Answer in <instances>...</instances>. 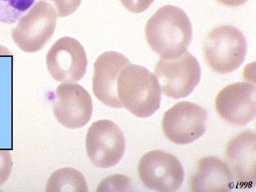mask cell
Returning a JSON list of instances; mask_svg holds the SVG:
<instances>
[{
    "label": "cell",
    "mask_w": 256,
    "mask_h": 192,
    "mask_svg": "<svg viewBox=\"0 0 256 192\" xmlns=\"http://www.w3.org/2000/svg\"><path fill=\"white\" fill-rule=\"evenodd\" d=\"M146 36L156 54L162 58H175L186 52L191 44L192 23L184 10L166 5L148 20Z\"/></svg>",
    "instance_id": "obj_1"
},
{
    "label": "cell",
    "mask_w": 256,
    "mask_h": 192,
    "mask_svg": "<svg viewBox=\"0 0 256 192\" xmlns=\"http://www.w3.org/2000/svg\"><path fill=\"white\" fill-rule=\"evenodd\" d=\"M117 92L122 108L138 118L150 117L160 108L159 84L146 67L126 65L118 78Z\"/></svg>",
    "instance_id": "obj_2"
},
{
    "label": "cell",
    "mask_w": 256,
    "mask_h": 192,
    "mask_svg": "<svg viewBox=\"0 0 256 192\" xmlns=\"http://www.w3.org/2000/svg\"><path fill=\"white\" fill-rule=\"evenodd\" d=\"M246 53V38L233 26L215 28L205 40L204 55L208 67L216 73L229 74L236 70Z\"/></svg>",
    "instance_id": "obj_3"
},
{
    "label": "cell",
    "mask_w": 256,
    "mask_h": 192,
    "mask_svg": "<svg viewBox=\"0 0 256 192\" xmlns=\"http://www.w3.org/2000/svg\"><path fill=\"white\" fill-rule=\"evenodd\" d=\"M58 18L53 5L45 0L36 2L12 31L14 43L26 53L42 50L53 36Z\"/></svg>",
    "instance_id": "obj_4"
},
{
    "label": "cell",
    "mask_w": 256,
    "mask_h": 192,
    "mask_svg": "<svg viewBox=\"0 0 256 192\" xmlns=\"http://www.w3.org/2000/svg\"><path fill=\"white\" fill-rule=\"evenodd\" d=\"M201 68L190 52L175 58H161L154 68V75L164 95L172 98L188 97L201 78Z\"/></svg>",
    "instance_id": "obj_5"
},
{
    "label": "cell",
    "mask_w": 256,
    "mask_h": 192,
    "mask_svg": "<svg viewBox=\"0 0 256 192\" xmlns=\"http://www.w3.org/2000/svg\"><path fill=\"white\" fill-rule=\"evenodd\" d=\"M89 159L98 168H110L120 161L126 151L124 133L112 121L101 120L89 128L86 139Z\"/></svg>",
    "instance_id": "obj_6"
},
{
    "label": "cell",
    "mask_w": 256,
    "mask_h": 192,
    "mask_svg": "<svg viewBox=\"0 0 256 192\" xmlns=\"http://www.w3.org/2000/svg\"><path fill=\"white\" fill-rule=\"evenodd\" d=\"M138 173L144 186L162 192L178 191L184 176L182 165L176 156L158 150L142 156Z\"/></svg>",
    "instance_id": "obj_7"
},
{
    "label": "cell",
    "mask_w": 256,
    "mask_h": 192,
    "mask_svg": "<svg viewBox=\"0 0 256 192\" xmlns=\"http://www.w3.org/2000/svg\"><path fill=\"white\" fill-rule=\"evenodd\" d=\"M208 114L197 104L182 101L165 112L163 132L168 139L178 144L193 142L202 137L206 130Z\"/></svg>",
    "instance_id": "obj_8"
},
{
    "label": "cell",
    "mask_w": 256,
    "mask_h": 192,
    "mask_svg": "<svg viewBox=\"0 0 256 192\" xmlns=\"http://www.w3.org/2000/svg\"><path fill=\"white\" fill-rule=\"evenodd\" d=\"M46 62L50 76L56 82H78L86 73V54L82 44L72 37L57 40L47 53Z\"/></svg>",
    "instance_id": "obj_9"
},
{
    "label": "cell",
    "mask_w": 256,
    "mask_h": 192,
    "mask_svg": "<svg viewBox=\"0 0 256 192\" xmlns=\"http://www.w3.org/2000/svg\"><path fill=\"white\" fill-rule=\"evenodd\" d=\"M53 111L56 119L64 127L68 129L84 127L92 118V96L79 84L63 82L54 96Z\"/></svg>",
    "instance_id": "obj_10"
},
{
    "label": "cell",
    "mask_w": 256,
    "mask_h": 192,
    "mask_svg": "<svg viewBox=\"0 0 256 192\" xmlns=\"http://www.w3.org/2000/svg\"><path fill=\"white\" fill-rule=\"evenodd\" d=\"M215 108L220 118L229 124H248L256 116L255 84L239 82L227 86L217 95Z\"/></svg>",
    "instance_id": "obj_11"
},
{
    "label": "cell",
    "mask_w": 256,
    "mask_h": 192,
    "mask_svg": "<svg viewBox=\"0 0 256 192\" xmlns=\"http://www.w3.org/2000/svg\"><path fill=\"white\" fill-rule=\"evenodd\" d=\"M225 158L237 188L256 186V134L254 131H244L232 138L226 149Z\"/></svg>",
    "instance_id": "obj_12"
},
{
    "label": "cell",
    "mask_w": 256,
    "mask_h": 192,
    "mask_svg": "<svg viewBox=\"0 0 256 192\" xmlns=\"http://www.w3.org/2000/svg\"><path fill=\"white\" fill-rule=\"evenodd\" d=\"M130 63L129 60L118 52H105L94 63L92 92L104 105L121 108L117 92L118 78L121 70Z\"/></svg>",
    "instance_id": "obj_13"
},
{
    "label": "cell",
    "mask_w": 256,
    "mask_h": 192,
    "mask_svg": "<svg viewBox=\"0 0 256 192\" xmlns=\"http://www.w3.org/2000/svg\"><path fill=\"white\" fill-rule=\"evenodd\" d=\"M192 192H229L234 188L233 175L226 163L214 156L202 158L190 180Z\"/></svg>",
    "instance_id": "obj_14"
},
{
    "label": "cell",
    "mask_w": 256,
    "mask_h": 192,
    "mask_svg": "<svg viewBox=\"0 0 256 192\" xmlns=\"http://www.w3.org/2000/svg\"><path fill=\"white\" fill-rule=\"evenodd\" d=\"M46 190L48 192H86L88 191V186L80 172L74 168H65L56 170L50 175Z\"/></svg>",
    "instance_id": "obj_15"
},
{
    "label": "cell",
    "mask_w": 256,
    "mask_h": 192,
    "mask_svg": "<svg viewBox=\"0 0 256 192\" xmlns=\"http://www.w3.org/2000/svg\"><path fill=\"white\" fill-rule=\"evenodd\" d=\"M35 0H0V22L16 23L34 4Z\"/></svg>",
    "instance_id": "obj_16"
},
{
    "label": "cell",
    "mask_w": 256,
    "mask_h": 192,
    "mask_svg": "<svg viewBox=\"0 0 256 192\" xmlns=\"http://www.w3.org/2000/svg\"><path fill=\"white\" fill-rule=\"evenodd\" d=\"M12 170V158L8 150H0V186L9 178Z\"/></svg>",
    "instance_id": "obj_17"
},
{
    "label": "cell",
    "mask_w": 256,
    "mask_h": 192,
    "mask_svg": "<svg viewBox=\"0 0 256 192\" xmlns=\"http://www.w3.org/2000/svg\"><path fill=\"white\" fill-rule=\"evenodd\" d=\"M53 2L57 10L58 18H65L76 11L82 0H48Z\"/></svg>",
    "instance_id": "obj_18"
},
{
    "label": "cell",
    "mask_w": 256,
    "mask_h": 192,
    "mask_svg": "<svg viewBox=\"0 0 256 192\" xmlns=\"http://www.w3.org/2000/svg\"><path fill=\"white\" fill-rule=\"evenodd\" d=\"M154 0H120L121 4L128 11L139 14L148 9Z\"/></svg>",
    "instance_id": "obj_19"
},
{
    "label": "cell",
    "mask_w": 256,
    "mask_h": 192,
    "mask_svg": "<svg viewBox=\"0 0 256 192\" xmlns=\"http://www.w3.org/2000/svg\"><path fill=\"white\" fill-rule=\"evenodd\" d=\"M217 1L224 6L237 8V6L245 4L248 0H217Z\"/></svg>",
    "instance_id": "obj_20"
}]
</instances>
